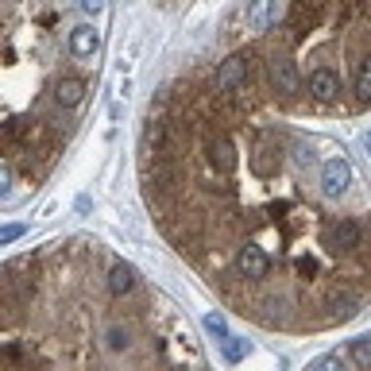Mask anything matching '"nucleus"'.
<instances>
[{
    "instance_id": "nucleus-3",
    "label": "nucleus",
    "mask_w": 371,
    "mask_h": 371,
    "mask_svg": "<svg viewBox=\"0 0 371 371\" xmlns=\"http://www.w3.org/2000/svg\"><path fill=\"white\" fill-rule=\"evenodd\" d=\"M271 85H275V93H282V97H294L298 90H302V77H298V66L290 58H275L271 62Z\"/></svg>"
},
{
    "instance_id": "nucleus-23",
    "label": "nucleus",
    "mask_w": 371,
    "mask_h": 371,
    "mask_svg": "<svg viewBox=\"0 0 371 371\" xmlns=\"http://www.w3.org/2000/svg\"><path fill=\"white\" fill-rule=\"evenodd\" d=\"M82 8L85 12H101V0H82Z\"/></svg>"
},
{
    "instance_id": "nucleus-18",
    "label": "nucleus",
    "mask_w": 371,
    "mask_h": 371,
    "mask_svg": "<svg viewBox=\"0 0 371 371\" xmlns=\"http://www.w3.org/2000/svg\"><path fill=\"white\" fill-rule=\"evenodd\" d=\"M205 329L213 333V337H220V340L228 337V325H225V317H220V313H209L205 317Z\"/></svg>"
},
{
    "instance_id": "nucleus-12",
    "label": "nucleus",
    "mask_w": 371,
    "mask_h": 371,
    "mask_svg": "<svg viewBox=\"0 0 371 371\" xmlns=\"http://www.w3.org/2000/svg\"><path fill=\"white\" fill-rule=\"evenodd\" d=\"M356 97L360 101H371V58H364L356 70Z\"/></svg>"
},
{
    "instance_id": "nucleus-15",
    "label": "nucleus",
    "mask_w": 371,
    "mask_h": 371,
    "mask_svg": "<svg viewBox=\"0 0 371 371\" xmlns=\"http://www.w3.org/2000/svg\"><path fill=\"white\" fill-rule=\"evenodd\" d=\"M104 344H109V352H128V329H120V325H112L109 333H104Z\"/></svg>"
},
{
    "instance_id": "nucleus-17",
    "label": "nucleus",
    "mask_w": 371,
    "mask_h": 371,
    "mask_svg": "<svg viewBox=\"0 0 371 371\" xmlns=\"http://www.w3.org/2000/svg\"><path fill=\"white\" fill-rule=\"evenodd\" d=\"M144 139H147V147H163V139H166L163 124H158V120H151V124H147V131H144Z\"/></svg>"
},
{
    "instance_id": "nucleus-1",
    "label": "nucleus",
    "mask_w": 371,
    "mask_h": 371,
    "mask_svg": "<svg viewBox=\"0 0 371 371\" xmlns=\"http://www.w3.org/2000/svg\"><path fill=\"white\" fill-rule=\"evenodd\" d=\"M348 186H352V166L344 158H329L321 166V193L325 198H344Z\"/></svg>"
},
{
    "instance_id": "nucleus-5",
    "label": "nucleus",
    "mask_w": 371,
    "mask_h": 371,
    "mask_svg": "<svg viewBox=\"0 0 371 371\" xmlns=\"http://www.w3.org/2000/svg\"><path fill=\"white\" fill-rule=\"evenodd\" d=\"M205 158H209V166L220 174H232L236 171V147H232V139H225V136H213L205 144Z\"/></svg>"
},
{
    "instance_id": "nucleus-11",
    "label": "nucleus",
    "mask_w": 371,
    "mask_h": 371,
    "mask_svg": "<svg viewBox=\"0 0 371 371\" xmlns=\"http://www.w3.org/2000/svg\"><path fill=\"white\" fill-rule=\"evenodd\" d=\"M136 286V267L131 263H112V271H109V290L112 294H128V290Z\"/></svg>"
},
{
    "instance_id": "nucleus-2",
    "label": "nucleus",
    "mask_w": 371,
    "mask_h": 371,
    "mask_svg": "<svg viewBox=\"0 0 371 371\" xmlns=\"http://www.w3.org/2000/svg\"><path fill=\"white\" fill-rule=\"evenodd\" d=\"M236 271H240L244 279H267V271H271L267 252L255 244H244L240 252H236Z\"/></svg>"
},
{
    "instance_id": "nucleus-4",
    "label": "nucleus",
    "mask_w": 371,
    "mask_h": 371,
    "mask_svg": "<svg viewBox=\"0 0 371 371\" xmlns=\"http://www.w3.org/2000/svg\"><path fill=\"white\" fill-rule=\"evenodd\" d=\"M244 77H247V55H232V58H225V62H220V70H217V93H232V90H240Z\"/></svg>"
},
{
    "instance_id": "nucleus-8",
    "label": "nucleus",
    "mask_w": 371,
    "mask_h": 371,
    "mask_svg": "<svg viewBox=\"0 0 371 371\" xmlns=\"http://www.w3.org/2000/svg\"><path fill=\"white\" fill-rule=\"evenodd\" d=\"M275 16H279V0H247V28L252 31L271 28Z\"/></svg>"
},
{
    "instance_id": "nucleus-24",
    "label": "nucleus",
    "mask_w": 371,
    "mask_h": 371,
    "mask_svg": "<svg viewBox=\"0 0 371 371\" xmlns=\"http://www.w3.org/2000/svg\"><path fill=\"white\" fill-rule=\"evenodd\" d=\"M360 144H364V151L371 155V131H364V139H360Z\"/></svg>"
},
{
    "instance_id": "nucleus-6",
    "label": "nucleus",
    "mask_w": 371,
    "mask_h": 371,
    "mask_svg": "<svg viewBox=\"0 0 371 371\" xmlns=\"http://www.w3.org/2000/svg\"><path fill=\"white\" fill-rule=\"evenodd\" d=\"M309 93H313V101H321V104H329V101H337L340 97V77L333 74V70H313L309 74Z\"/></svg>"
},
{
    "instance_id": "nucleus-20",
    "label": "nucleus",
    "mask_w": 371,
    "mask_h": 371,
    "mask_svg": "<svg viewBox=\"0 0 371 371\" xmlns=\"http://www.w3.org/2000/svg\"><path fill=\"white\" fill-rule=\"evenodd\" d=\"M23 236V225H4L0 228V244H12V240H20Z\"/></svg>"
},
{
    "instance_id": "nucleus-21",
    "label": "nucleus",
    "mask_w": 371,
    "mask_h": 371,
    "mask_svg": "<svg viewBox=\"0 0 371 371\" xmlns=\"http://www.w3.org/2000/svg\"><path fill=\"white\" fill-rule=\"evenodd\" d=\"M8 193H12V166H0V198H8Z\"/></svg>"
},
{
    "instance_id": "nucleus-22",
    "label": "nucleus",
    "mask_w": 371,
    "mask_h": 371,
    "mask_svg": "<svg viewBox=\"0 0 371 371\" xmlns=\"http://www.w3.org/2000/svg\"><path fill=\"white\" fill-rule=\"evenodd\" d=\"M317 271V263L309 259V255H302V259H298V275H313Z\"/></svg>"
},
{
    "instance_id": "nucleus-10",
    "label": "nucleus",
    "mask_w": 371,
    "mask_h": 371,
    "mask_svg": "<svg viewBox=\"0 0 371 371\" xmlns=\"http://www.w3.org/2000/svg\"><path fill=\"white\" fill-rule=\"evenodd\" d=\"M82 97H85V82H82V77H58V82H55V101L62 104V109H74Z\"/></svg>"
},
{
    "instance_id": "nucleus-9",
    "label": "nucleus",
    "mask_w": 371,
    "mask_h": 371,
    "mask_svg": "<svg viewBox=\"0 0 371 371\" xmlns=\"http://www.w3.org/2000/svg\"><path fill=\"white\" fill-rule=\"evenodd\" d=\"M97 43H101V39H97V31L90 28V23H77V28L70 31V55H74V58H90L97 50Z\"/></svg>"
},
{
    "instance_id": "nucleus-7",
    "label": "nucleus",
    "mask_w": 371,
    "mask_h": 371,
    "mask_svg": "<svg viewBox=\"0 0 371 371\" xmlns=\"http://www.w3.org/2000/svg\"><path fill=\"white\" fill-rule=\"evenodd\" d=\"M325 244L333 247V252H352V247H360V225L356 220H337V225L329 228V236H325Z\"/></svg>"
},
{
    "instance_id": "nucleus-14",
    "label": "nucleus",
    "mask_w": 371,
    "mask_h": 371,
    "mask_svg": "<svg viewBox=\"0 0 371 371\" xmlns=\"http://www.w3.org/2000/svg\"><path fill=\"white\" fill-rule=\"evenodd\" d=\"M352 364H356V367H371V337L352 340Z\"/></svg>"
},
{
    "instance_id": "nucleus-16",
    "label": "nucleus",
    "mask_w": 371,
    "mask_h": 371,
    "mask_svg": "<svg viewBox=\"0 0 371 371\" xmlns=\"http://www.w3.org/2000/svg\"><path fill=\"white\" fill-rule=\"evenodd\" d=\"M329 309H333V317L348 321V317L356 313V302H348V298H329Z\"/></svg>"
},
{
    "instance_id": "nucleus-13",
    "label": "nucleus",
    "mask_w": 371,
    "mask_h": 371,
    "mask_svg": "<svg viewBox=\"0 0 371 371\" xmlns=\"http://www.w3.org/2000/svg\"><path fill=\"white\" fill-rule=\"evenodd\" d=\"M220 348H225L228 364H240V360L247 356V340H240V337H225V340H220Z\"/></svg>"
},
{
    "instance_id": "nucleus-19",
    "label": "nucleus",
    "mask_w": 371,
    "mask_h": 371,
    "mask_svg": "<svg viewBox=\"0 0 371 371\" xmlns=\"http://www.w3.org/2000/svg\"><path fill=\"white\" fill-rule=\"evenodd\" d=\"M309 371H344V364H340V356H321Z\"/></svg>"
}]
</instances>
